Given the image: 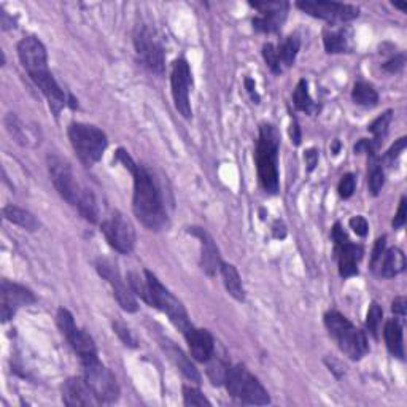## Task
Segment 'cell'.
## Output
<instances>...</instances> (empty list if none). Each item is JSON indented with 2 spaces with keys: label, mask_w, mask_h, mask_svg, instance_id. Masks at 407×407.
I'll return each instance as SVG.
<instances>
[{
  "label": "cell",
  "mask_w": 407,
  "mask_h": 407,
  "mask_svg": "<svg viewBox=\"0 0 407 407\" xmlns=\"http://www.w3.org/2000/svg\"><path fill=\"white\" fill-rule=\"evenodd\" d=\"M228 371H229V364L224 360H221V358L215 356V353H213L210 360L207 361V376L212 380V383L213 385L224 383V380H226V376H228Z\"/></svg>",
  "instance_id": "1f68e13d"
},
{
  "label": "cell",
  "mask_w": 407,
  "mask_h": 407,
  "mask_svg": "<svg viewBox=\"0 0 407 407\" xmlns=\"http://www.w3.org/2000/svg\"><path fill=\"white\" fill-rule=\"evenodd\" d=\"M164 350L170 356V360L174 361L175 366L179 368L181 372H183V376L186 379H190L191 382H199L201 376H199V372H197V369L195 368V364L190 361V358L186 356L185 353L179 349V347H175L172 342H165Z\"/></svg>",
  "instance_id": "d4e9b609"
},
{
  "label": "cell",
  "mask_w": 407,
  "mask_h": 407,
  "mask_svg": "<svg viewBox=\"0 0 407 407\" xmlns=\"http://www.w3.org/2000/svg\"><path fill=\"white\" fill-rule=\"evenodd\" d=\"M84 380H87L89 388L93 390L100 403H114L120 396V387L114 376V372L109 368L104 366L99 361V358H93V360L84 361Z\"/></svg>",
  "instance_id": "52a82bcc"
},
{
  "label": "cell",
  "mask_w": 407,
  "mask_h": 407,
  "mask_svg": "<svg viewBox=\"0 0 407 407\" xmlns=\"http://www.w3.org/2000/svg\"><path fill=\"white\" fill-rule=\"evenodd\" d=\"M333 240L336 245V256L339 261V274L342 277H352L358 274V262L363 256V248L360 245L352 244L345 233L337 223L333 229Z\"/></svg>",
  "instance_id": "9a60e30c"
},
{
  "label": "cell",
  "mask_w": 407,
  "mask_h": 407,
  "mask_svg": "<svg viewBox=\"0 0 407 407\" xmlns=\"http://www.w3.org/2000/svg\"><path fill=\"white\" fill-rule=\"evenodd\" d=\"M383 337L387 342V349L393 356L403 360L404 358V344H403V326L396 318L388 320L383 328Z\"/></svg>",
  "instance_id": "cb8c5ba5"
},
{
  "label": "cell",
  "mask_w": 407,
  "mask_h": 407,
  "mask_svg": "<svg viewBox=\"0 0 407 407\" xmlns=\"http://www.w3.org/2000/svg\"><path fill=\"white\" fill-rule=\"evenodd\" d=\"M0 24H2V28H3L5 30L15 28V21H13V18H8V13H7V12H3V10H2V13H0Z\"/></svg>",
  "instance_id": "c3c4849f"
},
{
  "label": "cell",
  "mask_w": 407,
  "mask_h": 407,
  "mask_svg": "<svg viewBox=\"0 0 407 407\" xmlns=\"http://www.w3.org/2000/svg\"><path fill=\"white\" fill-rule=\"evenodd\" d=\"M393 5H395V7H396V8L403 10V12H406V10H407V3H398V2H395Z\"/></svg>",
  "instance_id": "f907efd6"
},
{
  "label": "cell",
  "mask_w": 407,
  "mask_h": 407,
  "mask_svg": "<svg viewBox=\"0 0 407 407\" xmlns=\"http://www.w3.org/2000/svg\"><path fill=\"white\" fill-rule=\"evenodd\" d=\"M278 148L280 134L272 125H261L260 138L256 143V169L261 186L269 195L278 191Z\"/></svg>",
  "instance_id": "7a4b0ae2"
},
{
  "label": "cell",
  "mask_w": 407,
  "mask_h": 407,
  "mask_svg": "<svg viewBox=\"0 0 407 407\" xmlns=\"http://www.w3.org/2000/svg\"><path fill=\"white\" fill-rule=\"evenodd\" d=\"M325 325L339 349L352 360H361L369 352L366 336L363 331L356 329L342 314L336 310L328 312L325 315Z\"/></svg>",
  "instance_id": "3957f363"
},
{
  "label": "cell",
  "mask_w": 407,
  "mask_h": 407,
  "mask_svg": "<svg viewBox=\"0 0 407 407\" xmlns=\"http://www.w3.org/2000/svg\"><path fill=\"white\" fill-rule=\"evenodd\" d=\"M3 217L5 219H8L10 223L16 224V226L28 229V231H37L40 226V223L37 221V218L32 215L30 212L24 210V208H19L16 206H5L3 207Z\"/></svg>",
  "instance_id": "484cf974"
},
{
  "label": "cell",
  "mask_w": 407,
  "mask_h": 407,
  "mask_svg": "<svg viewBox=\"0 0 407 407\" xmlns=\"http://www.w3.org/2000/svg\"><path fill=\"white\" fill-rule=\"evenodd\" d=\"M250 5L260 12V16L253 19L255 30L274 34L282 29L288 12L287 2H251Z\"/></svg>",
  "instance_id": "2e32d148"
},
{
  "label": "cell",
  "mask_w": 407,
  "mask_h": 407,
  "mask_svg": "<svg viewBox=\"0 0 407 407\" xmlns=\"http://www.w3.org/2000/svg\"><path fill=\"white\" fill-rule=\"evenodd\" d=\"M219 271H221V277L224 282V287H226L228 293L231 294L234 299L237 301H244L245 299V291L242 287V280H240V275L237 269L233 264H226V262H221L219 266Z\"/></svg>",
  "instance_id": "4316f807"
},
{
  "label": "cell",
  "mask_w": 407,
  "mask_h": 407,
  "mask_svg": "<svg viewBox=\"0 0 407 407\" xmlns=\"http://www.w3.org/2000/svg\"><path fill=\"white\" fill-rule=\"evenodd\" d=\"M299 48H301V40H299L298 35H290L280 46H277L278 56H280L283 67L293 66L294 61H296Z\"/></svg>",
  "instance_id": "4dcf8cb0"
},
{
  "label": "cell",
  "mask_w": 407,
  "mask_h": 407,
  "mask_svg": "<svg viewBox=\"0 0 407 407\" xmlns=\"http://www.w3.org/2000/svg\"><path fill=\"white\" fill-rule=\"evenodd\" d=\"M285 234H287L285 226H283L280 221H275V224H274V237L283 239V237H285Z\"/></svg>",
  "instance_id": "681fc988"
},
{
  "label": "cell",
  "mask_w": 407,
  "mask_h": 407,
  "mask_svg": "<svg viewBox=\"0 0 407 407\" xmlns=\"http://www.w3.org/2000/svg\"><path fill=\"white\" fill-rule=\"evenodd\" d=\"M183 401L186 406H196V407L212 406L210 401H208L206 396L199 392V390L192 387H183Z\"/></svg>",
  "instance_id": "d590c367"
},
{
  "label": "cell",
  "mask_w": 407,
  "mask_h": 407,
  "mask_svg": "<svg viewBox=\"0 0 407 407\" xmlns=\"http://www.w3.org/2000/svg\"><path fill=\"white\" fill-rule=\"evenodd\" d=\"M183 334L195 360L201 363H207L210 360L213 353H215V342H213V337L207 329H197L191 325Z\"/></svg>",
  "instance_id": "ffe728a7"
},
{
  "label": "cell",
  "mask_w": 407,
  "mask_h": 407,
  "mask_svg": "<svg viewBox=\"0 0 407 407\" xmlns=\"http://www.w3.org/2000/svg\"><path fill=\"white\" fill-rule=\"evenodd\" d=\"M62 401L66 406H96L100 401L96 398L84 379L72 377L62 385Z\"/></svg>",
  "instance_id": "d6986e66"
},
{
  "label": "cell",
  "mask_w": 407,
  "mask_h": 407,
  "mask_svg": "<svg viewBox=\"0 0 407 407\" xmlns=\"http://www.w3.org/2000/svg\"><path fill=\"white\" fill-rule=\"evenodd\" d=\"M102 233H104L107 242L120 253H131L136 245V229L132 223L121 212H114L102 223Z\"/></svg>",
  "instance_id": "30bf717a"
},
{
  "label": "cell",
  "mask_w": 407,
  "mask_h": 407,
  "mask_svg": "<svg viewBox=\"0 0 407 407\" xmlns=\"http://www.w3.org/2000/svg\"><path fill=\"white\" fill-rule=\"evenodd\" d=\"M293 102H294V107H296L298 110L304 111V114L312 115L317 111V105H315V102L312 100V98H310L309 89H307V82H305V80H301V82L298 83V87L293 93Z\"/></svg>",
  "instance_id": "f546056e"
},
{
  "label": "cell",
  "mask_w": 407,
  "mask_h": 407,
  "mask_svg": "<svg viewBox=\"0 0 407 407\" xmlns=\"http://www.w3.org/2000/svg\"><path fill=\"white\" fill-rule=\"evenodd\" d=\"M18 55L21 59V64L26 69V72L29 73V77H35V75L44 73L48 69V55L46 48L44 44L35 37H24L23 40L18 44Z\"/></svg>",
  "instance_id": "ac0fdd59"
},
{
  "label": "cell",
  "mask_w": 407,
  "mask_h": 407,
  "mask_svg": "<svg viewBox=\"0 0 407 407\" xmlns=\"http://www.w3.org/2000/svg\"><path fill=\"white\" fill-rule=\"evenodd\" d=\"M69 138L80 161L89 168L99 163L102 154L109 147V138L104 131L96 126L83 125V123H72L69 126Z\"/></svg>",
  "instance_id": "277c9868"
},
{
  "label": "cell",
  "mask_w": 407,
  "mask_h": 407,
  "mask_svg": "<svg viewBox=\"0 0 407 407\" xmlns=\"http://www.w3.org/2000/svg\"><path fill=\"white\" fill-rule=\"evenodd\" d=\"M385 185V172L382 163L377 159L376 153L369 154V170H368V186L372 196H377Z\"/></svg>",
  "instance_id": "83f0119b"
},
{
  "label": "cell",
  "mask_w": 407,
  "mask_h": 407,
  "mask_svg": "<svg viewBox=\"0 0 407 407\" xmlns=\"http://www.w3.org/2000/svg\"><path fill=\"white\" fill-rule=\"evenodd\" d=\"M57 326L61 329V333L67 337V341L71 342L72 349L77 352L80 356V361H89L93 358H98V349H96V344L87 331L80 329L77 325H75L73 315L69 312L67 309H59L57 310Z\"/></svg>",
  "instance_id": "9c48e42d"
},
{
  "label": "cell",
  "mask_w": 407,
  "mask_h": 407,
  "mask_svg": "<svg viewBox=\"0 0 407 407\" xmlns=\"http://www.w3.org/2000/svg\"><path fill=\"white\" fill-rule=\"evenodd\" d=\"M96 269H98L100 277H104L105 280L110 283L111 288H114V294L118 304L121 305V309H125L126 312H137L138 305L136 298H134V291L121 278L120 271H118L115 262L111 260L100 258L96 262Z\"/></svg>",
  "instance_id": "4fadbf2b"
},
{
  "label": "cell",
  "mask_w": 407,
  "mask_h": 407,
  "mask_svg": "<svg viewBox=\"0 0 407 407\" xmlns=\"http://www.w3.org/2000/svg\"><path fill=\"white\" fill-rule=\"evenodd\" d=\"M393 312H395V315L396 317H399V318H404L406 317V309H407V301H406V298L404 296H399V298H396L395 301H393Z\"/></svg>",
  "instance_id": "ee69618b"
},
{
  "label": "cell",
  "mask_w": 407,
  "mask_h": 407,
  "mask_svg": "<svg viewBox=\"0 0 407 407\" xmlns=\"http://www.w3.org/2000/svg\"><path fill=\"white\" fill-rule=\"evenodd\" d=\"M48 170H50L51 181L55 185L59 195L62 199H66L71 206L77 207V204L82 197L84 186H82L75 179L72 165L69 164V161L62 159L57 154L48 156Z\"/></svg>",
  "instance_id": "ba28073f"
},
{
  "label": "cell",
  "mask_w": 407,
  "mask_h": 407,
  "mask_svg": "<svg viewBox=\"0 0 407 407\" xmlns=\"http://www.w3.org/2000/svg\"><path fill=\"white\" fill-rule=\"evenodd\" d=\"M350 228L353 229V233L356 235H360V237H366L368 234V229H369V224L366 221V218L363 217H353L350 219Z\"/></svg>",
  "instance_id": "ab89813d"
},
{
  "label": "cell",
  "mask_w": 407,
  "mask_h": 407,
  "mask_svg": "<svg viewBox=\"0 0 407 407\" xmlns=\"http://www.w3.org/2000/svg\"><path fill=\"white\" fill-rule=\"evenodd\" d=\"M304 158H305V163H307V165H309V170H314V168L318 163V152L317 150L310 148V150H307V152H305Z\"/></svg>",
  "instance_id": "f6af8a7d"
},
{
  "label": "cell",
  "mask_w": 407,
  "mask_h": 407,
  "mask_svg": "<svg viewBox=\"0 0 407 407\" xmlns=\"http://www.w3.org/2000/svg\"><path fill=\"white\" fill-rule=\"evenodd\" d=\"M114 329H115V333L118 334V337H120V339L125 342V345H127V347H137V341H136V337H134V334L131 333V329L127 328L126 325H123V323H120V321H116V323H114Z\"/></svg>",
  "instance_id": "8d00e7d4"
},
{
  "label": "cell",
  "mask_w": 407,
  "mask_h": 407,
  "mask_svg": "<svg viewBox=\"0 0 407 407\" xmlns=\"http://www.w3.org/2000/svg\"><path fill=\"white\" fill-rule=\"evenodd\" d=\"M352 99L361 107H376L379 102V94L372 84L366 82H356L352 91Z\"/></svg>",
  "instance_id": "f1b7e54d"
},
{
  "label": "cell",
  "mask_w": 407,
  "mask_h": 407,
  "mask_svg": "<svg viewBox=\"0 0 407 407\" xmlns=\"http://www.w3.org/2000/svg\"><path fill=\"white\" fill-rule=\"evenodd\" d=\"M406 206H407V199H406V197H403V199H401V202H399V207H398V212H396V217L393 219V228H396V229L403 228L406 224V217H407Z\"/></svg>",
  "instance_id": "60d3db41"
},
{
  "label": "cell",
  "mask_w": 407,
  "mask_h": 407,
  "mask_svg": "<svg viewBox=\"0 0 407 407\" xmlns=\"http://www.w3.org/2000/svg\"><path fill=\"white\" fill-rule=\"evenodd\" d=\"M355 186H356L355 175L347 174V175L342 177L341 181H339V195H341V197H344V199H349V197L353 195V191H355Z\"/></svg>",
  "instance_id": "74e56055"
},
{
  "label": "cell",
  "mask_w": 407,
  "mask_h": 407,
  "mask_svg": "<svg viewBox=\"0 0 407 407\" xmlns=\"http://www.w3.org/2000/svg\"><path fill=\"white\" fill-rule=\"evenodd\" d=\"M382 317H383V312L377 302H372L371 305H369V310H368V315H366V326H368L369 333H371L374 337H377V334H379V328H380V323H382Z\"/></svg>",
  "instance_id": "836d02e7"
},
{
  "label": "cell",
  "mask_w": 407,
  "mask_h": 407,
  "mask_svg": "<svg viewBox=\"0 0 407 407\" xmlns=\"http://www.w3.org/2000/svg\"><path fill=\"white\" fill-rule=\"evenodd\" d=\"M224 383H226L228 393L235 399L255 406H266L271 403L269 393L260 383V380L248 372L244 364L229 368Z\"/></svg>",
  "instance_id": "5b68a950"
},
{
  "label": "cell",
  "mask_w": 407,
  "mask_h": 407,
  "mask_svg": "<svg viewBox=\"0 0 407 407\" xmlns=\"http://www.w3.org/2000/svg\"><path fill=\"white\" fill-rule=\"evenodd\" d=\"M404 267L406 258L403 251L399 248H388L383 251V255L380 256L379 261L372 266V271L385 278H392L401 274V272L404 271Z\"/></svg>",
  "instance_id": "7402d4cb"
},
{
  "label": "cell",
  "mask_w": 407,
  "mask_h": 407,
  "mask_svg": "<svg viewBox=\"0 0 407 407\" xmlns=\"http://www.w3.org/2000/svg\"><path fill=\"white\" fill-rule=\"evenodd\" d=\"M134 45H136V51L138 57H141V61L143 62V66L148 71L163 75L164 50L147 26H137L136 32H134Z\"/></svg>",
  "instance_id": "7c38bea8"
},
{
  "label": "cell",
  "mask_w": 407,
  "mask_h": 407,
  "mask_svg": "<svg viewBox=\"0 0 407 407\" xmlns=\"http://www.w3.org/2000/svg\"><path fill=\"white\" fill-rule=\"evenodd\" d=\"M116 159L134 177L132 208L138 221L150 231H163L168 226V212H165L163 196L154 183L153 175L142 164H137L126 150H118Z\"/></svg>",
  "instance_id": "6da1fadb"
},
{
  "label": "cell",
  "mask_w": 407,
  "mask_h": 407,
  "mask_svg": "<svg viewBox=\"0 0 407 407\" xmlns=\"http://www.w3.org/2000/svg\"><path fill=\"white\" fill-rule=\"evenodd\" d=\"M245 88H247L248 94L251 96V100L255 102V104H260V96L258 93H256V84L251 78H247L245 80Z\"/></svg>",
  "instance_id": "bcb514c9"
},
{
  "label": "cell",
  "mask_w": 407,
  "mask_h": 407,
  "mask_svg": "<svg viewBox=\"0 0 407 407\" xmlns=\"http://www.w3.org/2000/svg\"><path fill=\"white\" fill-rule=\"evenodd\" d=\"M404 62H406L404 56L403 55H398V56H395V57L390 59V61L385 62L383 64V69L387 72H390V73H396V72H399L401 69L404 67Z\"/></svg>",
  "instance_id": "b9f144b4"
},
{
  "label": "cell",
  "mask_w": 407,
  "mask_h": 407,
  "mask_svg": "<svg viewBox=\"0 0 407 407\" xmlns=\"http://www.w3.org/2000/svg\"><path fill=\"white\" fill-rule=\"evenodd\" d=\"M290 136H291V141L294 142V145H299V143H301V131H299V126L296 121H291Z\"/></svg>",
  "instance_id": "7dc6e473"
},
{
  "label": "cell",
  "mask_w": 407,
  "mask_h": 407,
  "mask_svg": "<svg viewBox=\"0 0 407 407\" xmlns=\"http://www.w3.org/2000/svg\"><path fill=\"white\" fill-rule=\"evenodd\" d=\"M34 302L35 296L28 288L18 285V283L2 280V288H0V317H2L3 323L12 318L19 307Z\"/></svg>",
  "instance_id": "e0dca14e"
},
{
  "label": "cell",
  "mask_w": 407,
  "mask_h": 407,
  "mask_svg": "<svg viewBox=\"0 0 407 407\" xmlns=\"http://www.w3.org/2000/svg\"><path fill=\"white\" fill-rule=\"evenodd\" d=\"M262 57H264L267 67H269L272 72L274 73L283 72V66H282L280 56H278L277 46H274L272 44H266L264 46H262Z\"/></svg>",
  "instance_id": "e575fe53"
},
{
  "label": "cell",
  "mask_w": 407,
  "mask_h": 407,
  "mask_svg": "<svg viewBox=\"0 0 407 407\" xmlns=\"http://www.w3.org/2000/svg\"><path fill=\"white\" fill-rule=\"evenodd\" d=\"M190 233L201 240V266L202 269L207 272L208 275H213L221 266V260H219V251L217 248L215 242H213L212 235L207 231H204L202 228H190Z\"/></svg>",
  "instance_id": "44dd1931"
},
{
  "label": "cell",
  "mask_w": 407,
  "mask_h": 407,
  "mask_svg": "<svg viewBox=\"0 0 407 407\" xmlns=\"http://www.w3.org/2000/svg\"><path fill=\"white\" fill-rule=\"evenodd\" d=\"M170 83H172V96L177 110L181 116L191 118V102H190V89L192 84L191 71L188 62L185 59H177L172 66V75H170Z\"/></svg>",
  "instance_id": "5bb4252c"
},
{
  "label": "cell",
  "mask_w": 407,
  "mask_h": 407,
  "mask_svg": "<svg viewBox=\"0 0 407 407\" xmlns=\"http://www.w3.org/2000/svg\"><path fill=\"white\" fill-rule=\"evenodd\" d=\"M298 8H301L304 13H307L314 18H320L328 21L331 24L347 23L358 18L360 10L355 5L341 3V2H325V0H302L296 3Z\"/></svg>",
  "instance_id": "8fae6325"
},
{
  "label": "cell",
  "mask_w": 407,
  "mask_h": 407,
  "mask_svg": "<svg viewBox=\"0 0 407 407\" xmlns=\"http://www.w3.org/2000/svg\"><path fill=\"white\" fill-rule=\"evenodd\" d=\"M407 147V138L401 137L399 141H396L392 148L388 150L387 154H385V159L390 161V163H395V159H398L401 156V153H404V150Z\"/></svg>",
  "instance_id": "f35d334b"
},
{
  "label": "cell",
  "mask_w": 407,
  "mask_h": 407,
  "mask_svg": "<svg viewBox=\"0 0 407 407\" xmlns=\"http://www.w3.org/2000/svg\"><path fill=\"white\" fill-rule=\"evenodd\" d=\"M385 240H387V237H380V239H377V242H376V247H374V250H372V256H371V267L376 264V262L379 261V258L380 256L383 255V251L387 250L385 248Z\"/></svg>",
  "instance_id": "7bdbcfd3"
},
{
  "label": "cell",
  "mask_w": 407,
  "mask_h": 407,
  "mask_svg": "<svg viewBox=\"0 0 407 407\" xmlns=\"http://www.w3.org/2000/svg\"><path fill=\"white\" fill-rule=\"evenodd\" d=\"M392 115H393V111L387 110L383 115L376 118V120H374L368 127L369 132H371L374 136V143H377V145L380 143V141L387 136L388 126H390V123H392Z\"/></svg>",
  "instance_id": "d6a6232c"
},
{
  "label": "cell",
  "mask_w": 407,
  "mask_h": 407,
  "mask_svg": "<svg viewBox=\"0 0 407 407\" xmlns=\"http://www.w3.org/2000/svg\"><path fill=\"white\" fill-rule=\"evenodd\" d=\"M323 42L326 53L337 55V53H350L352 50V29L341 28L337 30L326 29L323 32Z\"/></svg>",
  "instance_id": "603a6c76"
},
{
  "label": "cell",
  "mask_w": 407,
  "mask_h": 407,
  "mask_svg": "<svg viewBox=\"0 0 407 407\" xmlns=\"http://www.w3.org/2000/svg\"><path fill=\"white\" fill-rule=\"evenodd\" d=\"M145 278L150 288V305L159 309L161 312H164L169 317V320L172 321L175 328H179L181 333H185L191 326V323L183 304H181L179 299L158 280V277L152 274L150 271H145Z\"/></svg>",
  "instance_id": "8992f818"
}]
</instances>
